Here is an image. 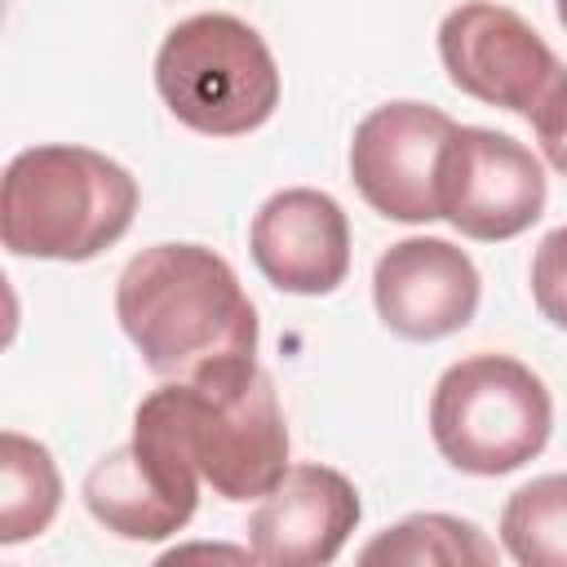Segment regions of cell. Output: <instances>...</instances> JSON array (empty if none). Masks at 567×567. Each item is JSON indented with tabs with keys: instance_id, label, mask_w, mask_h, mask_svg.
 <instances>
[{
	"instance_id": "8fae6325",
	"label": "cell",
	"mask_w": 567,
	"mask_h": 567,
	"mask_svg": "<svg viewBox=\"0 0 567 567\" xmlns=\"http://www.w3.org/2000/svg\"><path fill=\"white\" fill-rule=\"evenodd\" d=\"M359 518V487L341 470L319 461L288 465L248 518L252 558L266 567H323L346 549Z\"/></svg>"
},
{
	"instance_id": "4fadbf2b",
	"label": "cell",
	"mask_w": 567,
	"mask_h": 567,
	"mask_svg": "<svg viewBox=\"0 0 567 567\" xmlns=\"http://www.w3.org/2000/svg\"><path fill=\"white\" fill-rule=\"evenodd\" d=\"M62 509V474L44 443L4 430L0 434V545H22Z\"/></svg>"
},
{
	"instance_id": "6da1fadb",
	"label": "cell",
	"mask_w": 567,
	"mask_h": 567,
	"mask_svg": "<svg viewBox=\"0 0 567 567\" xmlns=\"http://www.w3.org/2000/svg\"><path fill=\"white\" fill-rule=\"evenodd\" d=\"M115 319L164 381L257 359V306L235 266L204 244H151L115 279Z\"/></svg>"
},
{
	"instance_id": "2e32d148",
	"label": "cell",
	"mask_w": 567,
	"mask_h": 567,
	"mask_svg": "<svg viewBox=\"0 0 567 567\" xmlns=\"http://www.w3.org/2000/svg\"><path fill=\"white\" fill-rule=\"evenodd\" d=\"M532 301L540 319L567 332V226L549 230L532 252Z\"/></svg>"
},
{
	"instance_id": "7a4b0ae2",
	"label": "cell",
	"mask_w": 567,
	"mask_h": 567,
	"mask_svg": "<svg viewBox=\"0 0 567 567\" xmlns=\"http://www.w3.org/2000/svg\"><path fill=\"white\" fill-rule=\"evenodd\" d=\"M164 430L221 501H261L288 470V425L257 359L208 368L151 390L137 412Z\"/></svg>"
},
{
	"instance_id": "ba28073f",
	"label": "cell",
	"mask_w": 567,
	"mask_h": 567,
	"mask_svg": "<svg viewBox=\"0 0 567 567\" xmlns=\"http://www.w3.org/2000/svg\"><path fill=\"white\" fill-rule=\"evenodd\" d=\"M199 470L151 421L133 416V439L93 461L80 483L84 509L120 540H168L199 509Z\"/></svg>"
},
{
	"instance_id": "30bf717a",
	"label": "cell",
	"mask_w": 567,
	"mask_h": 567,
	"mask_svg": "<svg viewBox=\"0 0 567 567\" xmlns=\"http://www.w3.org/2000/svg\"><path fill=\"white\" fill-rule=\"evenodd\" d=\"M483 279L465 248L434 235H408L377 257L372 306L403 341H443L478 315Z\"/></svg>"
},
{
	"instance_id": "8992f818",
	"label": "cell",
	"mask_w": 567,
	"mask_h": 567,
	"mask_svg": "<svg viewBox=\"0 0 567 567\" xmlns=\"http://www.w3.org/2000/svg\"><path fill=\"white\" fill-rule=\"evenodd\" d=\"M549 182L532 146L509 133L456 124L439 159V213L465 239L501 244L540 221Z\"/></svg>"
},
{
	"instance_id": "277c9868",
	"label": "cell",
	"mask_w": 567,
	"mask_h": 567,
	"mask_svg": "<svg viewBox=\"0 0 567 567\" xmlns=\"http://www.w3.org/2000/svg\"><path fill=\"white\" fill-rule=\"evenodd\" d=\"M155 89L190 133L244 137L275 115L284 84L257 27L235 13H190L155 53Z\"/></svg>"
},
{
	"instance_id": "9c48e42d",
	"label": "cell",
	"mask_w": 567,
	"mask_h": 567,
	"mask_svg": "<svg viewBox=\"0 0 567 567\" xmlns=\"http://www.w3.org/2000/svg\"><path fill=\"white\" fill-rule=\"evenodd\" d=\"M456 120L430 102H381L354 124L350 182L390 221H439V159Z\"/></svg>"
},
{
	"instance_id": "9a60e30c",
	"label": "cell",
	"mask_w": 567,
	"mask_h": 567,
	"mask_svg": "<svg viewBox=\"0 0 567 567\" xmlns=\"http://www.w3.org/2000/svg\"><path fill=\"white\" fill-rule=\"evenodd\" d=\"M501 545L523 567H567V474H540L509 492Z\"/></svg>"
},
{
	"instance_id": "5bb4252c",
	"label": "cell",
	"mask_w": 567,
	"mask_h": 567,
	"mask_svg": "<svg viewBox=\"0 0 567 567\" xmlns=\"http://www.w3.org/2000/svg\"><path fill=\"white\" fill-rule=\"evenodd\" d=\"M359 558L363 563H403V567H421V563L492 567L501 558V549L470 518H456V514H408L403 523L377 532L359 549Z\"/></svg>"
},
{
	"instance_id": "3957f363",
	"label": "cell",
	"mask_w": 567,
	"mask_h": 567,
	"mask_svg": "<svg viewBox=\"0 0 567 567\" xmlns=\"http://www.w3.org/2000/svg\"><path fill=\"white\" fill-rule=\"evenodd\" d=\"M137 217V182L124 164L93 146H27L4 168L0 235L13 257L93 261L128 235Z\"/></svg>"
},
{
	"instance_id": "52a82bcc",
	"label": "cell",
	"mask_w": 567,
	"mask_h": 567,
	"mask_svg": "<svg viewBox=\"0 0 567 567\" xmlns=\"http://www.w3.org/2000/svg\"><path fill=\"white\" fill-rule=\"evenodd\" d=\"M439 62L452 89L523 120L567 71L536 27L496 0H461L439 22Z\"/></svg>"
},
{
	"instance_id": "5b68a950",
	"label": "cell",
	"mask_w": 567,
	"mask_h": 567,
	"mask_svg": "<svg viewBox=\"0 0 567 567\" xmlns=\"http://www.w3.org/2000/svg\"><path fill=\"white\" fill-rule=\"evenodd\" d=\"M554 434L549 385L514 354L456 359L430 394V439L439 456L474 478H501L545 452Z\"/></svg>"
},
{
	"instance_id": "7c38bea8",
	"label": "cell",
	"mask_w": 567,
	"mask_h": 567,
	"mask_svg": "<svg viewBox=\"0 0 567 567\" xmlns=\"http://www.w3.org/2000/svg\"><path fill=\"white\" fill-rule=\"evenodd\" d=\"M248 248L270 288L292 297H328L350 275V221L328 190H275L248 226Z\"/></svg>"
},
{
	"instance_id": "e0dca14e",
	"label": "cell",
	"mask_w": 567,
	"mask_h": 567,
	"mask_svg": "<svg viewBox=\"0 0 567 567\" xmlns=\"http://www.w3.org/2000/svg\"><path fill=\"white\" fill-rule=\"evenodd\" d=\"M532 133L540 142V155L549 159V168H558L567 177V71L554 80V89L540 97V106L532 111Z\"/></svg>"
},
{
	"instance_id": "ac0fdd59",
	"label": "cell",
	"mask_w": 567,
	"mask_h": 567,
	"mask_svg": "<svg viewBox=\"0 0 567 567\" xmlns=\"http://www.w3.org/2000/svg\"><path fill=\"white\" fill-rule=\"evenodd\" d=\"M554 9H558V22H563V31H567V0H554Z\"/></svg>"
}]
</instances>
